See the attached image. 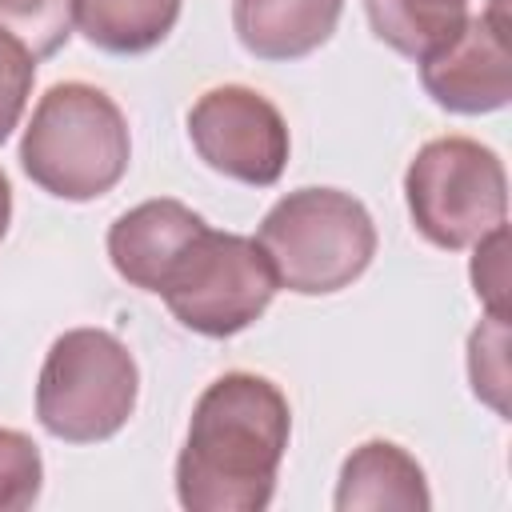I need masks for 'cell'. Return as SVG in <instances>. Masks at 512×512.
Returning <instances> with one entry per match:
<instances>
[{"instance_id": "30bf717a", "label": "cell", "mask_w": 512, "mask_h": 512, "mask_svg": "<svg viewBox=\"0 0 512 512\" xmlns=\"http://www.w3.org/2000/svg\"><path fill=\"white\" fill-rule=\"evenodd\" d=\"M344 0H232V28L248 56L284 64L332 40Z\"/></svg>"}, {"instance_id": "52a82bcc", "label": "cell", "mask_w": 512, "mask_h": 512, "mask_svg": "<svg viewBox=\"0 0 512 512\" xmlns=\"http://www.w3.org/2000/svg\"><path fill=\"white\" fill-rule=\"evenodd\" d=\"M188 140L212 172L248 188H272L292 148L280 108L248 84L208 88L188 108Z\"/></svg>"}, {"instance_id": "8992f818", "label": "cell", "mask_w": 512, "mask_h": 512, "mask_svg": "<svg viewBox=\"0 0 512 512\" xmlns=\"http://www.w3.org/2000/svg\"><path fill=\"white\" fill-rule=\"evenodd\" d=\"M156 296H164L168 312L188 332L224 340L264 316L276 296V276L252 236L204 224L176 256Z\"/></svg>"}, {"instance_id": "277c9868", "label": "cell", "mask_w": 512, "mask_h": 512, "mask_svg": "<svg viewBox=\"0 0 512 512\" xmlns=\"http://www.w3.org/2000/svg\"><path fill=\"white\" fill-rule=\"evenodd\" d=\"M140 368L108 328H68L52 340L36 380V420L64 444L112 440L136 412Z\"/></svg>"}, {"instance_id": "e0dca14e", "label": "cell", "mask_w": 512, "mask_h": 512, "mask_svg": "<svg viewBox=\"0 0 512 512\" xmlns=\"http://www.w3.org/2000/svg\"><path fill=\"white\" fill-rule=\"evenodd\" d=\"M32 80H36V60L28 56L24 44L0 32V144L20 124L28 96H32Z\"/></svg>"}, {"instance_id": "d6986e66", "label": "cell", "mask_w": 512, "mask_h": 512, "mask_svg": "<svg viewBox=\"0 0 512 512\" xmlns=\"http://www.w3.org/2000/svg\"><path fill=\"white\" fill-rule=\"evenodd\" d=\"M8 224H12V184L0 172V240L8 236Z\"/></svg>"}, {"instance_id": "ac0fdd59", "label": "cell", "mask_w": 512, "mask_h": 512, "mask_svg": "<svg viewBox=\"0 0 512 512\" xmlns=\"http://www.w3.org/2000/svg\"><path fill=\"white\" fill-rule=\"evenodd\" d=\"M472 288L492 316H508V228H492L472 244Z\"/></svg>"}, {"instance_id": "ba28073f", "label": "cell", "mask_w": 512, "mask_h": 512, "mask_svg": "<svg viewBox=\"0 0 512 512\" xmlns=\"http://www.w3.org/2000/svg\"><path fill=\"white\" fill-rule=\"evenodd\" d=\"M420 84L452 116L500 112L512 100L508 12L504 0H488L480 16H468L452 44L420 60Z\"/></svg>"}, {"instance_id": "2e32d148", "label": "cell", "mask_w": 512, "mask_h": 512, "mask_svg": "<svg viewBox=\"0 0 512 512\" xmlns=\"http://www.w3.org/2000/svg\"><path fill=\"white\" fill-rule=\"evenodd\" d=\"M40 484H44L40 448L16 428H0V512L32 508Z\"/></svg>"}, {"instance_id": "5bb4252c", "label": "cell", "mask_w": 512, "mask_h": 512, "mask_svg": "<svg viewBox=\"0 0 512 512\" xmlns=\"http://www.w3.org/2000/svg\"><path fill=\"white\" fill-rule=\"evenodd\" d=\"M72 4L76 0H0V32L24 44L32 60H48L76 28Z\"/></svg>"}, {"instance_id": "8fae6325", "label": "cell", "mask_w": 512, "mask_h": 512, "mask_svg": "<svg viewBox=\"0 0 512 512\" xmlns=\"http://www.w3.org/2000/svg\"><path fill=\"white\" fill-rule=\"evenodd\" d=\"M332 504L340 512H424L432 508V492L420 460L408 448L392 440H364L340 464Z\"/></svg>"}, {"instance_id": "4fadbf2b", "label": "cell", "mask_w": 512, "mask_h": 512, "mask_svg": "<svg viewBox=\"0 0 512 512\" xmlns=\"http://www.w3.org/2000/svg\"><path fill=\"white\" fill-rule=\"evenodd\" d=\"M364 12L376 40L420 64L456 40L468 20V0H364Z\"/></svg>"}, {"instance_id": "3957f363", "label": "cell", "mask_w": 512, "mask_h": 512, "mask_svg": "<svg viewBox=\"0 0 512 512\" xmlns=\"http://www.w3.org/2000/svg\"><path fill=\"white\" fill-rule=\"evenodd\" d=\"M276 288L296 296H332L356 284L376 256L368 208L340 188H296L280 196L256 228Z\"/></svg>"}, {"instance_id": "5b68a950", "label": "cell", "mask_w": 512, "mask_h": 512, "mask_svg": "<svg viewBox=\"0 0 512 512\" xmlns=\"http://www.w3.org/2000/svg\"><path fill=\"white\" fill-rule=\"evenodd\" d=\"M404 200L428 244L444 252L472 248L508 216L504 160L472 136L428 140L404 172Z\"/></svg>"}, {"instance_id": "9c48e42d", "label": "cell", "mask_w": 512, "mask_h": 512, "mask_svg": "<svg viewBox=\"0 0 512 512\" xmlns=\"http://www.w3.org/2000/svg\"><path fill=\"white\" fill-rule=\"evenodd\" d=\"M208 220L192 212L188 204L160 196L128 208L108 228V260L120 280H128L140 292H160L164 276L172 272L176 256L188 248V240Z\"/></svg>"}, {"instance_id": "6da1fadb", "label": "cell", "mask_w": 512, "mask_h": 512, "mask_svg": "<svg viewBox=\"0 0 512 512\" xmlns=\"http://www.w3.org/2000/svg\"><path fill=\"white\" fill-rule=\"evenodd\" d=\"M292 436L288 396L256 372L216 376L188 416L176 500L188 512H264Z\"/></svg>"}, {"instance_id": "9a60e30c", "label": "cell", "mask_w": 512, "mask_h": 512, "mask_svg": "<svg viewBox=\"0 0 512 512\" xmlns=\"http://www.w3.org/2000/svg\"><path fill=\"white\" fill-rule=\"evenodd\" d=\"M468 380L476 400L508 416V316H484L468 336Z\"/></svg>"}, {"instance_id": "7c38bea8", "label": "cell", "mask_w": 512, "mask_h": 512, "mask_svg": "<svg viewBox=\"0 0 512 512\" xmlns=\"http://www.w3.org/2000/svg\"><path fill=\"white\" fill-rule=\"evenodd\" d=\"M184 0H76L72 20L108 56H144L168 40Z\"/></svg>"}, {"instance_id": "7a4b0ae2", "label": "cell", "mask_w": 512, "mask_h": 512, "mask_svg": "<svg viewBox=\"0 0 512 512\" xmlns=\"http://www.w3.org/2000/svg\"><path fill=\"white\" fill-rule=\"evenodd\" d=\"M132 160V132L120 104L84 80L52 84L20 136V168L56 200L108 196Z\"/></svg>"}]
</instances>
